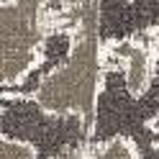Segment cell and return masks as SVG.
Masks as SVG:
<instances>
[{"mask_svg":"<svg viewBox=\"0 0 159 159\" xmlns=\"http://www.w3.org/2000/svg\"><path fill=\"white\" fill-rule=\"evenodd\" d=\"M159 75L144 90H131L121 59L105 54L98 82L87 146H100L111 139H126L134 159H159Z\"/></svg>","mask_w":159,"mask_h":159,"instance_id":"6da1fadb","label":"cell"},{"mask_svg":"<svg viewBox=\"0 0 159 159\" xmlns=\"http://www.w3.org/2000/svg\"><path fill=\"white\" fill-rule=\"evenodd\" d=\"M90 123L77 113H52L34 95L0 93V136L34 149L36 159H59L64 152L87 149Z\"/></svg>","mask_w":159,"mask_h":159,"instance_id":"7a4b0ae2","label":"cell"},{"mask_svg":"<svg viewBox=\"0 0 159 159\" xmlns=\"http://www.w3.org/2000/svg\"><path fill=\"white\" fill-rule=\"evenodd\" d=\"M44 0H0V87L18 82L36 64L46 26Z\"/></svg>","mask_w":159,"mask_h":159,"instance_id":"3957f363","label":"cell"},{"mask_svg":"<svg viewBox=\"0 0 159 159\" xmlns=\"http://www.w3.org/2000/svg\"><path fill=\"white\" fill-rule=\"evenodd\" d=\"M59 159H134V149L126 139H111L100 146H87L80 152H64Z\"/></svg>","mask_w":159,"mask_h":159,"instance_id":"277c9868","label":"cell"},{"mask_svg":"<svg viewBox=\"0 0 159 159\" xmlns=\"http://www.w3.org/2000/svg\"><path fill=\"white\" fill-rule=\"evenodd\" d=\"M0 159H36V154L31 146L0 136Z\"/></svg>","mask_w":159,"mask_h":159,"instance_id":"5b68a950","label":"cell"}]
</instances>
